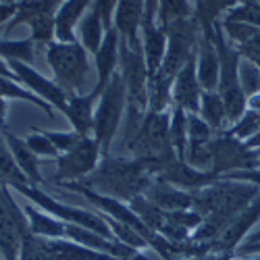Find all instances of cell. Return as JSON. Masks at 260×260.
I'll use <instances>...</instances> for the list:
<instances>
[{
	"label": "cell",
	"mask_w": 260,
	"mask_h": 260,
	"mask_svg": "<svg viewBox=\"0 0 260 260\" xmlns=\"http://www.w3.org/2000/svg\"><path fill=\"white\" fill-rule=\"evenodd\" d=\"M196 71L204 92H216L219 90V77H221V60L216 52L214 40L208 36H202L198 42L196 52Z\"/></svg>",
	"instance_id": "obj_17"
},
{
	"label": "cell",
	"mask_w": 260,
	"mask_h": 260,
	"mask_svg": "<svg viewBox=\"0 0 260 260\" xmlns=\"http://www.w3.org/2000/svg\"><path fill=\"white\" fill-rule=\"evenodd\" d=\"M19 7L17 5H5V3H0V25L7 23L9 19H15Z\"/></svg>",
	"instance_id": "obj_44"
},
{
	"label": "cell",
	"mask_w": 260,
	"mask_h": 260,
	"mask_svg": "<svg viewBox=\"0 0 260 260\" xmlns=\"http://www.w3.org/2000/svg\"><path fill=\"white\" fill-rule=\"evenodd\" d=\"M260 160L258 150L248 148L246 142L237 140L229 132H221L212 138V167L210 171L214 175H229L235 171L256 169Z\"/></svg>",
	"instance_id": "obj_8"
},
{
	"label": "cell",
	"mask_w": 260,
	"mask_h": 260,
	"mask_svg": "<svg viewBox=\"0 0 260 260\" xmlns=\"http://www.w3.org/2000/svg\"><path fill=\"white\" fill-rule=\"evenodd\" d=\"M144 23V0H119L115 11V29L132 48H142L140 29Z\"/></svg>",
	"instance_id": "obj_15"
},
{
	"label": "cell",
	"mask_w": 260,
	"mask_h": 260,
	"mask_svg": "<svg viewBox=\"0 0 260 260\" xmlns=\"http://www.w3.org/2000/svg\"><path fill=\"white\" fill-rule=\"evenodd\" d=\"M25 214L29 221V233L44 237V240H64L67 237V223L56 216L38 210L34 204H25Z\"/></svg>",
	"instance_id": "obj_20"
},
{
	"label": "cell",
	"mask_w": 260,
	"mask_h": 260,
	"mask_svg": "<svg viewBox=\"0 0 260 260\" xmlns=\"http://www.w3.org/2000/svg\"><path fill=\"white\" fill-rule=\"evenodd\" d=\"M258 219H260V196H258L250 206H246V208L227 225V229L219 235V240L212 242L210 252L235 254V250L242 246V240L248 235V231L256 225Z\"/></svg>",
	"instance_id": "obj_11"
},
{
	"label": "cell",
	"mask_w": 260,
	"mask_h": 260,
	"mask_svg": "<svg viewBox=\"0 0 260 260\" xmlns=\"http://www.w3.org/2000/svg\"><path fill=\"white\" fill-rule=\"evenodd\" d=\"M46 136L50 138V142L56 146L58 152H69L71 148H75L79 144V140L83 136H79L77 132H46Z\"/></svg>",
	"instance_id": "obj_42"
},
{
	"label": "cell",
	"mask_w": 260,
	"mask_h": 260,
	"mask_svg": "<svg viewBox=\"0 0 260 260\" xmlns=\"http://www.w3.org/2000/svg\"><path fill=\"white\" fill-rule=\"evenodd\" d=\"M256 3H260V0H256Z\"/></svg>",
	"instance_id": "obj_51"
},
{
	"label": "cell",
	"mask_w": 260,
	"mask_h": 260,
	"mask_svg": "<svg viewBox=\"0 0 260 260\" xmlns=\"http://www.w3.org/2000/svg\"><path fill=\"white\" fill-rule=\"evenodd\" d=\"M46 60L56 77V83L71 94H85V83L90 77L88 50L79 42H50Z\"/></svg>",
	"instance_id": "obj_3"
},
{
	"label": "cell",
	"mask_w": 260,
	"mask_h": 260,
	"mask_svg": "<svg viewBox=\"0 0 260 260\" xmlns=\"http://www.w3.org/2000/svg\"><path fill=\"white\" fill-rule=\"evenodd\" d=\"M102 150L94 136H83L75 148L69 152H64L56 158V173H54V183L64 185V183H77L83 181L88 175L96 171L100 162Z\"/></svg>",
	"instance_id": "obj_9"
},
{
	"label": "cell",
	"mask_w": 260,
	"mask_h": 260,
	"mask_svg": "<svg viewBox=\"0 0 260 260\" xmlns=\"http://www.w3.org/2000/svg\"><path fill=\"white\" fill-rule=\"evenodd\" d=\"M0 98H17V100H25V102H31L34 106H40L42 111H44L50 119L54 117L52 113V106L46 102V100H42L40 96H36L34 92L25 90V88H21L19 83H15V79L11 77H0Z\"/></svg>",
	"instance_id": "obj_28"
},
{
	"label": "cell",
	"mask_w": 260,
	"mask_h": 260,
	"mask_svg": "<svg viewBox=\"0 0 260 260\" xmlns=\"http://www.w3.org/2000/svg\"><path fill=\"white\" fill-rule=\"evenodd\" d=\"M187 136L189 140H212L216 134L198 113H187Z\"/></svg>",
	"instance_id": "obj_39"
},
{
	"label": "cell",
	"mask_w": 260,
	"mask_h": 260,
	"mask_svg": "<svg viewBox=\"0 0 260 260\" xmlns=\"http://www.w3.org/2000/svg\"><path fill=\"white\" fill-rule=\"evenodd\" d=\"M142 50L150 75H154L167 54V31L158 23H142Z\"/></svg>",
	"instance_id": "obj_19"
},
{
	"label": "cell",
	"mask_w": 260,
	"mask_h": 260,
	"mask_svg": "<svg viewBox=\"0 0 260 260\" xmlns=\"http://www.w3.org/2000/svg\"><path fill=\"white\" fill-rule=\"evenodd\" d=\"M127 260H152V258H148V256H144V254H142V250H138V252H136V254H134L132 258H127Z\"/></svg>",
	"instance_id": "obj_48"
},
{
	"label": "cell",
	"mask_w": 260,
	"mask_h": 260,
	"mask_svg": "<svg viewBox=\"0 0 260 260\" xmlns=\"http://www.w3.org/2000/svg\"><path fill=\"white\" fill-rule=\"evenodd\" d=\"M25 183H29V179L25 177V173L19 169L11 148L7 146V140L0 138V185L15 187V185H25Z\"/></svg>",
	"instance_id": "obj_25"
},
{
	"label": "cell",
	"mask_w": 260,
	"mask_h": 260,
	"mask_svg": "<svg viewBox=\"0 0 260 260\" xmlns=\"http://www.w3.org/2000/svg\"><path fill=\"white\" fill-rule=\"evenodd\" d=\"M165 31H167V54L158 71L171 79H175L177 73L185 67V62L191 56H196L202 29L198 25V21L189 17V19H181L171 23L169 27H165Z\"/></svg>",
	"instance_id": "obj_6"
},
{
	"label": "cell",
	"mask_w": 260,
	"mask_h": 260,
	"mask_svg": "<svg viewBox=\"0 0 260 260\" xmlns=\"http://www.w3.org/2000/svg\"><path fill=\"white\" fill-rule=\"evenodd\" d=\"M15 189L17 193H21V196H25L31 204L40 206L42 210H46L48 214L56 216V219L64 221V223H71V225H79V227H85V229H92L104 237H108V240H115V235L111 231V225L106 223V219L102 214H96L92 210H85V208H79V206H69V204H62L54 198H50L48 193H44L42 189H38V185H15L11 187Z\"/></svg>",
	"instance_id": "obj_5"
},
{
	"label": "cell",
	"mask_w": 260,
	"mask_h": 260,
	"mask_svg": "<svg viewBox=\"0 0 260 260\" xmlns=\"http://www.w3.org/2000/svg\"><path fill=\"white\" fill-rule=\"evenodd\" d=\"M244 244H246V246H254V244H260V231H256L254 235H250V237H248V240H246Z\"/></svg>",
	"instance_id": "obj_47"
},
{
	"label": "cell",
	"mask_w": 260,
	"mask_h": 260,
	"mask_svg": "<svg viewBox=\"0 0 260 260\" xmlns=\"http://www.w3.org/2000/svg\"><path fill=\"white\" fill-rule=\"evenodd\" d=\"M189 136H187V113L181 106H171V144L179 158L185 156Z\"/></svg>",
	"instance_id": "obj_29"
},
{
	"label": "cell",
	"mask_w": 260,
	"mask_h": 260,
	"mask_svg": "<svg viewBox=\"0 0 260 260\" xmlns=\"http://www.w3.org/2000/svg\"><path fill=\"white\" fill-rule=\"evenodd\" d=\"M127 111V90L121 73L117 71L108 85L102 90L96 113H94V140L98 142L102 156H108L111 144L119 132V125L123 119V113Z\"/></svg>",
	"instance_id": "obj_4"
},
{
	"label": "cell",
	"mask_w": 260,
	"mask_h": 260,
	"mask_svg": "<svg viewBox=\"0 0 260 260\" xmlns=\"http://www.w3.org/2000/svg\"><path fill=\"white\" fill-rule=\"evenodd\" d=\"M5 140H7V146L11 148V152L19 165V169L25 173V177L29 179L31 185H38V183H44V177L40 173V167H38V156L29 150L27 142L25 140H19L17 136L5 132Z\"/></svg>",
	"instance_id": "obj_21"
},
{
	"label": "cell",
	"mask_w": 260,
	"mask_h": 260,
	"mask_svg": "<svg viewBox=\"0 0 260 260\" xmlns=\"http://www.w3.org/2000/svg\"><path fill=\"white\" fill-rule=\"evenodd\" d=\"M119 46H121V36L119 31L113 27L104 34V40L98 48V52L94 54L96 56V71H98V79H96V85L92 94L98 98L102 94V90L108 85V81L113 79V75L117 73V67H119Z\"/></svg>",
	"instance_id": "obj_14"
},
{
	"label": "cell",
	"mask_w": 260,
	"mask_h": 260,
	"mask_svg": "<svg viewBox=\"0 0 260 260\" xmlns=\"http://www.w3.org/2000/svg\"><path fill=\"white\" fill-rule=\"evenodd\" d=\"M227 132L231 136H235L237 140L248 142L250 138H254L260 132V113L258 111H250V108H248V111L244 113V117L237 123H233Z\"/></svg>",
	"instance_id": "obj_36"
},
{
	"label": "cell",
	"mask_w": 260,
	"mask_h": 260,
	"mask_svg": "<svg viewBox=\"0 0 260 260\" xmlns=\"http://www.w3.org/2000/svg\"><path fill=\"white\" fill-rule=\"evenodd\" d=\"M242 260H260V256H252V258H248V256H244Z\"/></svg>",
	"instance_id": "obj_49"
},
{
	"label": "cell",
	"mask_w": 260,
	"mask_h": 260,
	"mask_svg": "<svg viewBox=\"0 0 260 260\" xmlns=\"http://www.w3.org/2000/svg\"><path fill=\"white\" fill-rule=\"evenodd\" d=\"M173 81L165 73L156 71L148 81V113H165L173 106Z\"/></svg>",
	"instance_id": "obj_23"
},
{
	"label": "cell",
	"mask_w": 260,
	"mask_h": 260,
	"mask_svg": "<svg viewBox=\"0 0 260 260\" xmlns=\"http://www.w3.org/2000/svg\"><path fill=\"white\" fill-rule=\"evenodd\" d=\"M258 167H260V160H258Z\"/></svg>",
	"instance_id": "obj_50"
},
{
	"label": "cell",
	"mask_w": 260,
	"mask_h": 260,
	"mask_svg": "<svg viewBox=\"0 0 260 260\" xmlns=\"http://www.w3.org/2000/svg\"><path fill=\"white\" fill-rule=\"evenodd\" d=\"M17 260H52L50 252L44 246V240L34 233H27L23 244H21V252Z\"/></svg>",
	"instance_id": "obj_37"
},
{
	"label": "cell",
	"mask_w": 260,
	"mask_h": 260,
	"mask_svg": "<svg viewBox=\"0 0 260 260\" xmlns=\"http://www.w3.org/2000/svg\"><path fill=\"white\" fill-rule=\"evenodd\" d=\"M193 17V9L189 5V0H160L158 3V17L156 23L165 29L175 21L189 19Z\"/></svg>",
	"instance_id": "obj_30"
},
{
	"label": "cell",
	"mask_w": 260,
	"mask_h": 260,
	"mask_svg": "<svg viewBox=\"0 0 260 260\" xmlns=\"http://www.w3.org/2000/svg\"><path fill=\"white\" fill-rule=\"evenodd\" d=\"M117 3L119 0H94V9L100 13V17H102V23H104V29L108 31V29H113V13L117 11Z\"/></svg>",
	"instance_id": "obj_43"
},
{
	"label": "cell",
	"mask_w": 260,
	"mask_h": 260,
	"mask_svg": "<svg viewBox=\"0 0 260 260\" xmlns=\"http://www.w3.org/2000/svg\"><path fill=\"white\" fill-rule=\"evenodd\" d=\"M29 233V221L25 208L13 198L9 185H0V254L3 260H17L25 235Z\"/></svg>",
	"instance_id": "obj_7"
},
{
	"label": "cell",
	"mask_w": 260,
	"mask_h": 260,
	"mask_svg": "<svg viewBox=\"0 0 260 260\" xmlns=\"http://www.w3.org/2000/svg\"><path fill=\"white\" fill-rule=\"evenodd\" d=\"M0 56L29 64L34 60V40H0Z\"/></svg>",
	"instance_id": "obj_32"
},
{
	"label": "cell",
	"mask_w": 260,
	"mask_h": 260,
	"mask_svg": "<svg viewBox=\"0 0 260 260\" xmlns=\"http://www.w3.org/2000/svg\"><path fill=\"white\" fill-rule=\"evenodd\" d=\"M202 94L204 90L196 71V56H191L173 81V104L181 106L185 113H200Z\"/></svg>",
	"instance_id": "obj_12"
},
{
	"label": "cell",
	"mask_w": 260,
	"mask_h": 260,
	"mask_svg": "<svg viewBox=\"0 0 260 260\" xmlns=\"http://www.w3.org/2000/svg\"><path fill=\"white\" fill-rule=\"evenodd\" d=\"M104 23H102V17L100 13L92 7V11L81 19V44L88 52H98L102 40H104Z\"/></svg>",
	"instance_id": "obj_26"
},
{
	"label": "cell",
	"mask_w": 260,
	"mask_h": 260,
	"mask_svg": "<svg viewBox=\"0 0 260 260\" xmlns=\"http://www.w3.org/2000/svg\"><path fill=\"white\" fill-rule=\"evenodd\" d=\"M240 77H242V88L246 96L258 94L260 92V67H256L254 62L244 60L240 62Z\"/></svg>",
	"instance_id": "obj_38"
},
{
	"label": "cell",
	"mask_w": 260,
	"mask_h": 260,
	"mask_svg": "<svg viewBox=\"0 0 260 260\" xmlns=\"http://www.w3.org/2000/svg\"><path fill=\"white\" fill-rule=\"evenodd\" d=\"M94 100L96 96L90 94H71L67 96V108H64V117L73 125V132L79 136H90L94 132Z\"/></svg>",
	"instance_id": "obj_18"
},
{
	"label": "cell",
	"mask_w": 260,
	"mask_h": 260,
	"mask_svg": "<svg viewBox=\"0 0 260 260\" xmlns=\"http://www.w3.org/2000/svg\"><path fill=\"white\" fill-rule=\"evenodd\" d=\"M129 206H132V210L140 216L142 219V223L150 229V231H160L162 229V225L167 223V212L165 210H160L154 202H150L144 193L142 196H138V198H134L132 202H129Z\"/></svg>",
	"instance_id": "obj_27"
},
{
	"label": "cell",
	"mask_w": 260,
	"mask_h": 260,
	"mask_svg": "<svg viewBox=\"0 0 260 260\" xmlns=\"http://www.w3.org/2000/svg\"><path fill=\"white\" fill-rule=\"evenodd\" d=\"M235 48H237V52H240V56L244 60H250V62L256 64V67H260V27L256 29V34L252 38H248L244 44L235 46Z\"/></svg>",
	"instance_id": "obj_41"
},
{
	"label": "cell",
	"mask_w": 260,
	"mask_h": 260,
	"mask_svg": "<svg viewBox=\"0 0 260 260\" xmlns=\"http://www.w3.org/2000/svg\"><path fill=\"white\" fill-rule=\"evenodd\" d=\"M156 179H162V181H169L173 185H177L181 189H187V191H198L206 185H210L212 181L219 179V175H214L210 171H198L189 167L183 158H173L171 162H167L160 173L156 175Z\"/></svg>",
	"instance_id": "obj_13"
},
{
	"label": "cell",
	"mask_w": 260,
	"mask_h": 260,
	"mask_svg": "<svg viewBox=\"0 0 260 260\" xmlns=\"http://www.w3.org/2000/svg\"><path fill=\"white\" fill-rule=\"evenodd\" d=\"M90 3H94V0H64L60 5L56 13V40L58 42H77L73 36V27Z\"/></svg>",
	"instance_id": "obj_22"
},
{
	"label": "cell",
	"mask_w": 260,
	"mask_h": 260,
	"mask_svg": "<svg viewBox=\"0 0 260 260\" xmlns=\"http://www.w3.org/2000/svg\"><path fill=\"white\" fill-rule=\"evenodd\" d=\"M212 40H214V46H216L219 60H221V77H219V90L216 92L221 94V98L225 102L227 121H229V127H231L248 111V96L242 88V77H240L242 56H240V52H237V48L227 40L221 21L214 25Z\"/></svg>",
	"instance_id": "obj_2"
},
{
	"label": "cell",
	"mask_w": 260,
	"mask_h": 260,
	"mask_svg": "<svg viewBox=\"0 0 260 260\" xmlns=\"http://www.w3.org/2000/svg\"><path fill=\"white\" fill-rule=\"evenodd\" d=\"M221 21H237V23L260 27V3H237L225 13Z\"/></svg>",
	"instance_id": "obj_34"
},
{
	"label": "cell",
	"mask_w": 260,
	"mask_h": 260,
	"mask_svg": "<svg viewBox=\"0 0 260 260\" xmlns=\"http://www.w3.org/2000/svg\"><path fill=\"white\" fill-rule=\"evenodd\" d=\"M198 115L214 129V134H221V132H227L229 129L227 108H225V102H223L219 92H204L202 94Z\"/></svg>",
	"instance_id": "obj_24"
},
{
	"label": "cell",
	"mask_w": 260,
	"mask_h": 260,
	"mask_svg": "<svg viewBox=\"0 0 260 260\" xmlns=\"http://www.w3.org/2000/svg\"><path fill=\"white\" fill-rule=\"evenodd\" d=\"M102 216L106 219V223L111 225V231H113V235H115V240H119L121 244L134 248V250H142V248L148 246L146 237H144L138 229L129 227V225H125V223H121V221H115V219H111V216H106V214H102Z\"/></svg>",
	"instance_id": "obj_33"
},
{
	"label": "cell",
	"mask_w": 260,
	"mask_h": 260,
	"mask_svg": "<svg viewBox=\"0 0 260 260\" xmlns=\"http://www.w3.org/2000/svg\"><path fill=\"white\" fill-rule=\"evenodd\" d=\"M9 67L15 73L17 81L25 83L29 92H34L42 100H46L50 106H56L58 111L64 113V108H67V92H64L56 81H50L48 77H44L36 69H31L29 64L19 62V60H9Z\"/></svg>",
	"instance_id": "obj_10"
},
{
	"label": "cell",
	"mask_w": 260,
	"mask_h": 260,
	"mask_svg": "<svg viewBox=\"0 0 260 260\" xmlns=\"http://www.w3.org/2000/svg\"><path fill=\"white\" fill-rule=\"evenodd\" d=\"M183 160L198 171H210V167H212V140H189Z\"/></svg>",
	"instance_id": "obj_31"
},
{
	"label": "cell",
	"mask_w": 260,
	"mask_h": 260,
	"mask_svg": "<svg viewBox=\"0 0 260 260\" xmlns=\"http://www.w3.org/2000/svg\"><path fill=\"white\" fill-rule=\"evenodd\" d=\"M0 77H11V79H17V77H15V73L11 71V67H9V64L3 60V56H0Z\"/></svg>",
	"instance_id": "obj_46"
},
{
	"label": "cell",
	"mask_w": 260,
	"mask_h": 260,
	"mask_svg": "<svg viewBox=\"0 0 260 260\" xmlns=\"http://www.w3.org/2000/svg\"><path fill=\"white\" fill-rule=\"evenodd\" d=\"M248 108H250V111H258L260 113V92L248 96Z\"/></svg>",
	"instance_id": "obj_45"
},
{
	"label": "cell",
	"mask_w": 260,
	"mask_h": 260,
	"mask_svg": "<svg viewBox=\"0 0 260 260\" xmlns=\"http://www.w3.org/2000/svg\"><path fill=\"white\" fill-rule=\"evenodd\" d=\"M31 40L34 42H46L50 44L52 38L56 36V17L52 13H42V15H36L31 21Z\"/></svg>",
	"instance_id": "obj_35"
},
{
	"label": "cell",
	"mask_w": 260,
	"mask_h": 260,
	"mask_svg": "<svg viewBox=\"0 0 260 260\" xmlns=\"http://www.w3.org/2000/svg\"><path fill=\"white\" fill-rule=\"evenodd\" d=\"M152 179L154 177L150 175V171L138 158L104 156L92 175L77 183H83L85 187H90L98 193H104V196H111L129 204L134 198L142 196Z\"/></svg>",
	"instance_id": "obj_1"
},
{
	"label": "cell",
	"mask_w": 260,
	"mask_h": 260,
	"mask_svg": "<svg viewBox=\"0 0 260 260\" xmlns=\"http://www.w3.org/2000/svg\"><path fill=\"white\" fill-rule=\"evenodd\" d=\"M25 142H27L29 150H31L36 156H54V158L60 156L58 150H56V146L50 142V138H48L46 134H31Z\"/></svg>",
	"instance_id": "obj_40"
},
{
	"label": "cell",
	"mask_w": 260,
	"mask_h": 260,
	"mask_svg": "<svg viewBox=\"0 0 260 260\" xmlns=\"http://www.w3.org/2000/svg\"><path fill=\"white\" fill-rule=\"evenodd\" d=\"M144 196L154 202L160 210L165 212H175V210H189L193 206V191L181 189L177 185H173L162 179H152L144 191Z\"/></svg>",
	"instance_id": "obj_16"
}]
</instances>
